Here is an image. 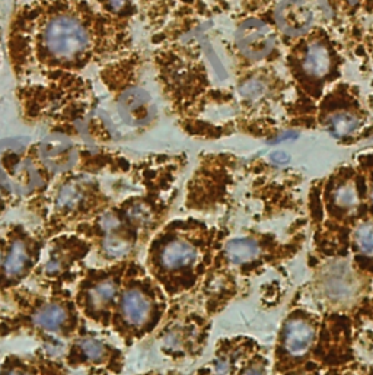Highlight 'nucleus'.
<instances>
[{"mask_svg":"<svg viewBox=\"0 0 373 375\" xmlns=\"http://www.w3.org/2000/svg\"><path fill=\"white\" fill-rule=\"evenodd\" d=\"M120 19L91 0H28L15 9L5 49L18 84L83 75L121 49Z\"/></svg>","mask_w":373,"mask_h":375,"instance_id":"1","label":"nucleus"},{"mask_svg":"<svg viewBox=\"0 0 373 375\" xmlns=\"http://www.w3.org/2000/svg\"><path fill=\"white\" fill-rule=\"evenodd\" d=\"M16 98L24 121L44 126L50 133L95 142L110 133L99 114L93 85L83 75L63 74L22 82L16 88Z\"/></svg>","mask_w":373,"mask_h":375,"instance_id":"2","label":"nucleus"},{"mask_svg":"<svg viewBox=\"0 0 373 375\" xmlns=\"http://www.w3.org/2000/svg\"><path fill=\"white\" fill-rule=\"evenodd\" d=\"M110 92L116 94V109L126 124L131 127H140L146 126L152 120V98L146 89L131 85Z\"/></svg>","mask_w":373,"mask_h":375,"instance_id":"3","label":"nucleus"},{"mask_svg":"<svg viewBox=\"0 0 373 375\" xmlns=\"http://www.w3.org/2000/svg\"><path fill=\"white\" fill-rule=\"evenodd\" d=\"M275 32L260 19L245 21L236 31V44L244 56L251 60H261L275 49Z\"/></svg>","mask_w":373,"mask_h":375,"instance_id":"4","label":"nucleus"},{"mask_svg":"<svg viewBox=\"0 0 373 375\" xmlns=\"http://www.w3.org/2000/svg\"><path fill=\"white\" fill-rule=\"evenodd\" d=\"M95 184L83 177L72 176L64 179L56 189L53 204L54 211L60 215H72L91 201L95 193Z\"/></svg>","mask_w":373,"mask_h":375,"instance_id":"5","label":"nucleus"},{"mask_svg":"<svg viewBox=\"0 0 373 375\" xmlns=\"http://www.w3.org/2000/svg\"><path fill=\"white\" fill-rule=\"evenodd\" d=\"M277 25L287 36H302L314 24V11L307 0H283L276 9Z\"/></svg>","mask_w":373,"mask_h":375,"instance_id":"6","label":"nucleus"},{"mask_svg":"<svg viewBox=\"0 0 373 375\" xmlns=\"http://www.w3.org/2000/svg\"><path fill=\"white\" fill-rule=\"evenodd\" d=\"M314 327L305 320H290L283 333V345L286 352L293 358H302L310 352L314 345Z\"/></svg>","mask_w":373,"mask_h":375,"instance_id":"7","label":"nucleus"},{"mask_svg":"<svg viewBox=\"0 0 373 375\" xmlns=\"http://www.w3.org/2000/svg\"><path fill=\"white\" fill-rule=\"evenodd\" d=\"M197 249L185 240H173L160 250V264L168 270H180L191 266L197 260Z\"/></svg>","mask_w":373,"mask_h":375,"instance_id":"8","label":"nucleus"},{"mask_svg":"<svg viewBox=\"0 0 373 375\" xmlns=\"http://www.w3.org/2000/svg\"><path fill=\"white\" fill-rule=\"evenodd\" d=\"M121 313L127 323L142 326L148 321L152 313V302L140 289L131 288L121 299Z\"/></svg>","mask_w":373,"mask_h":375,"instance_id":"9","label":"nucleus"},{"mask_svg":"<svg viewBox=\"0 0 373 375\" xmlns=\"http://www.w3.org/2000/svg\"><path fill=\"white\" fill-rule=\"evenodd\" d=\"M303 71L310 76L322 78L329 72L331 56L328 49L322 43H312L308 46L303 57Z\"/></svg>","mask_w":373,"mask_h":375,"instance_id":"10","label":"nucleus"},{"mask_svg":"<svg viewBox=\"0 0 373 375\" xmlns=\"http://www.w3.org/2000/svg\"><path fill=\"white\" fill-rule=\"evenodd\" d=\"M260 246L251 238H235L225 246V257L233 264H244L260 256Z\"/></svg>","mask_w":373,"mask_h":375,"instance_id":"11","label":"nucleus"},{"mask_svg":"<svg viewBox=\"0 0 373 375\" xmlns=\"http://www.w3.org/2000/svg\"><path fill=\"white\" fill-rule=\"evenodd\" d=\"M67 321V311L58 304H48L34 314V323L43 330L57 331Z\"/></svg>","mask_w":373,"mask_h":375,"instance_id":"12","label":"nucleus"},{"mask_svg":"<svg viewBox=\"0 0 373 375\" xmlns=\"http://www.w3.org/2000/svg\"><path fill=\"white\" fill-rule=\"evenodd\" d=\"M325 289L329 298L335 301H344L352 296L354 286L346 269H340L337 274H331L325 281Z\"/></svg>","mask_w":373,"mask_h":375,"instance_id":"13","label":"nucleus"},{"mask_svg":"<svg viewBox=\"0 0 373 375\" xmlns=\"http://www.w3.org/2000/svg\"><path fill=\"white\" fill-rule=\"evenodd\" d=\"M29 264V251L24 241L15 240L11 246V250L8 253L6 261H5V271L6 275L14 279L24 274V270Z\"/></svg>","mask_w":373,"mask_h":375,"instance_id":"14","label":"nucleus"},{"mask_svg":"<svg viewBox=\"0 0 373 375\" xmlns=\"http://www.w3.org/2000/svg\"><path fill=\"white\" fill-rule=\"evenodd\" d=\"M357 127H359V120L353 114L344 111L334 113L325 120V129L337 139L346 138V136L356 131Z\"/></svg>","mask_w":373,"mask_h":375,"instance_id":"15","label":"nucleus"},{"mask_svg":"<svg viewBox=\"0 0 373 375\" xmlns=\"http://www.w3.org/2000/svg\"><path fill=\"white\" fill-rule=\"evenodd\" d=\"M117 292V285L113 279H104L98 282L91 291H89V304L93 310H103L107 309L110 302L114 299Z\"/></svg>","mask_w":373,"mask_h":375,"instance_id":"16","label":"nucleus"},{"mask_svg":"<svg viewBox=\"0 0 373 375\" xmlns=\"http://www.w3.org/2000/svg\"><path fill=\"white\" fill-rule=\"evenodd\" d=\"M103 249L108 259H123L131 251V243L126 236L114 232L107 234Z\"/></svg>","mask_w":373,"mask_h":375,"instance_id":"17","label":"nucleus"},{"mask_svg":"<svg viewBox=\"0 0 373 375\" xmlns=\"http://www.w3.org/2000/svg\"><path fill=\"white\" fill-rule=\"evenodd\" d=\"M353 241L354 247L360 253L373 257V222H364L359 225L354 231Z\"/></svg>","mask_w":373,"mask_h":375,"instance_id":"18","label":"nucleus"},{"mask_svg":"<svg viewBox=\"0 0 373 375\" xmlns=\"http://www.w3.org/2000/svg\"><path fill=\"white\" fill-rule=\"evenodd\" d=\"M126 216L131 225L138 228H145L152 222V211L145 203H133L127 208Z\"/></svg>","mask_w":373,"mask_h":375,"instance_id":"19","label":"nucleus"},{"mask_svg":"<svg viewBox=\"0 0 373 375\" xmlns=\"http://www.w3.org/2000/svg\"><path fill=\"white\" fill-rule=\"evenodd\" d=\"M334 201L338 208L353 209L359 204V194L353 184H342L334 191Z\"/></svg>","mask_w":373,"mask_h":375,"instance_id":"20","label":"nucleus"},{"mask_svg":"<svg viewBox=\"0 0 373 375\" xmlns=\"http://www.w3.org/2000/svg\"><path fill=\"white\" fill-rule=\"evenodd\" d=\"M91 2H93L101 11L116 18H121L130 8V0H91Z\"/></svg>","mask_w":373,"mask_h":375,"instance_id":"21","label":"nucleus"},{"mask_svg":"<svg viewBox=\"0 0 373 375\" xmlns=\"http://www.w3.org/2000/svg\"><path fill=\"white\" fill-rule=\"evenodd\" d=\"M81 351L88 359L93 362H99L106 358V346L91 337L81 340Z\"/></svg>","mask_w":373,"mask_h":375,"instance_id":"22","label":"nucleus"},{"mask_svg":"<svg viewBox=\"0 0 373 375\" xmlns=\"http://www.w3.org/2000/svg\"><path fill=\"white\" fill-rule=\"evenodd\" d=\"M98 224H99L101 229H103L106 234L118 232V229L121 228L120 218L116 214H113V212H106L104 215H101Z\"/></svg>","mask_w":373,"mask_h":375,"instance_id":"23","label":"nucleus"},{"mask_svg":"<svg viewBox=\"0 0 373 375\" xmlns=\"http://www.w3.org/2000/svg\"><path fill=\"white\" fill-rule=\"evenodd\" d=\"M267 86L264 82L258 81V79H251L248 82H245L241 88H240V92L245 96V98H250V99H254V98H258L261 96L264 92H265Z\"/></svg>","mask_w":373,"mask_h":375,"instance_id":"24","label":"nucleus"},{"mask_svg":"<svg viewBox=\"0 0 373 375\" xmlns=\"http://www.w3.org/2000/svg\"><path fill=\"white\" fill-rule=\"evenodd\" d=\"M270 159L276 165H286L290 161V156H289V154H286L283 151H276L270 155Z\"/></svg>","mask_w":373,"mask_h":375,"instance_id":"25","label":"nucleus"},{"mask_svg":"<svg viewBox=\"0 0 373 375\" xmlns=\"http://www.w3.org/2000/svg\"><path fill=\"white\" fill-rule=\"evenodd\" d=\"M228 371H229V362L225 361V359H219L218 364H216V372H218L219 375H223V374H226Z\"/></svg>","mask_w":373,"mask_h":375,"instance_id":"26","label":"nucleus"},{"mask_svg":"<svg viewBox=\"0 0 373 375\" xmlns=\"http://www.w3.org/2000/svg\"><path fill=\"white\" fill-rule=\"evenodd\" d=\"M296 133L295 131H287L282 136H279V139H275V144H279V142H285V141H289V139H295L296 138Z\"/></svg>","mask_w":373,"mask_h":375,"instance_id":"27","label":"nucleus"},{"mask_svg":"<svg viewBox=\"0 0 373 375\" xmlns=\"http://www.w3.org/2000/svg\"><path fill=\"white\" fill-rule=\"evenodd\" d=\"M242 375H264V371H262V368H260V366H254V368L247 369Z\"/></svg>","mask_w":373,"mask_h":375,"instance_id":"28","label":"nucleus"},{"mask_svg":"<svg viewBox=\"0 0 373 375\" xmlns=\"http://www.w3.org/2000/svg\"><path fill=\"white\" fill-rule=\"evenodd\" d=\"M0 375H31L28 371H22V369H9V371H5Z\"/></svg>","mask_w":373,"mask_h":375,"instance_id":"29","label":"nucleus"},{"mask_svg":"<svg viewBox=\"0 0 373 375\" xmlns=\"http://www.w3.org/2000/svg\"><path fill=\"white\" fill-rule=\"evenodd\" d=\"M5 186L2 184V181H0V204L4 203V199H5Z\"/></svg>","mask_w":373,"mask_h":375,"instance_id":"30","label":"nucleus"},{"mask_svg":"<svg viewBox=\"0 0 373 375\" xmlns=\"http://www.w3.org/2000/svg\"><path fill=\"white\" fill-rule=\"evenodd\" d=\"M0 51H2V31H0Z\"/></svg>","mask_w":373,"mask_h":375,"instance_id":"31","label":"nucleus"},{"mask_svg":"<svg viewBox=\"0 0 373 375\" xmlns=\"http://www.w3.org/2000/svg\"><path fill=\"white\" fill-rule=\"evenodd\" d=\"M0 261H2V253H0Z\"/></svg>","mask_w":373,"mask_h":375,"instance_id":"32","label":"nucleus"},{"mask_svg":"<svg viewBox=\"0 0 373 375\" xmlns=\"http://www.w3.org/2000/svg\"><path fill=\"white\" fill-rule=\"evenodd\" d=\"M372 199H373V193H372Z\"/></svg>","mask_w":373,"mask_h":375,"instance_id":"33","label":"nucleus"},{"mask_svg":"<svg viewBox=\"0 0 373 375\" xmlns=\"http://www.w3.org/2000/svg\"><path fill=\"white\" fill-rule=\"evenodd\" d=\"M305 375H308V374H305Z\"/></svg>","mask_w":373,"mask_h":375,"instance_id":"34","label":"nucleus"}]
</instances>
